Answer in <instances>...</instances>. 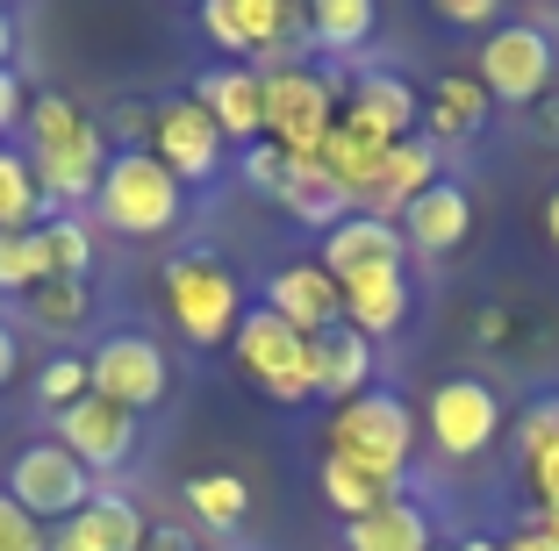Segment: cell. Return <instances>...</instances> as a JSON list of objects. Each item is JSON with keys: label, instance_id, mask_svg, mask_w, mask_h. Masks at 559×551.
Segmentation results:
<instances>
[{"label": "cell", "instance_id": "obj_40", "mask_svg": "<svg viewBox=\"0 0 559 551\" xmlns=\"http://www.w3.org/2000/svg\"><path fill=\"white\" fill-rule=\"evenodd\" d=\"M438 15L460 22V29H495V22H502V8H495V0H438Z\"/></svg>", "mask_w": 559, "mask_h": 551}, {"label": "cell", "instance_id": "obj_8", "mask_svg": "<svg viewBox=\"0 0 559 551\" xmlns=\"http://www.w3.org/2000/svg\"><path fill=\"white\" fill-rule=\"evenodd\" d=\"M474 58H480L474 80L488 86V100H510V108L545 100V86H552V72H559V50L538 22H495Z\"/></svg>", "mask_w": 559, "mask_h": 551}, {"label": "cell", "instance_id": "obj_44", "mask_svg": "<svg viewBox=\"0 0 559 551\" xmlns=\"http://www.w3.org/2000/svg\"><path fill=\"white\" fill-rule=\"evenodd\" d=\"M0 72H15V15L0 8Z\"/></svg>", "mask_w": 559, "mask_h": 551}, {"label": "cell", "instance_id": "obj_31", "mask_svg": "<svg viewBox=\"0 0 559 551\" xmlns=\"http://www.w3.org/2000/svg\"><path fill=\"white\" fill-rule=\"evenodd\" d=\"M44 215H50V208H44V194H36L29 158L0 144V229H36Z\"/></svg>", "mask_w": 559, "mask_h": 551}, {"label": "cell", "instance_id": "obj_15", "mask_svg": "<svg viewBox=\"0 0 559 551\" xmlns=\"http://www.w3.org/2000/svg\"><path fill=\"white\" fill-rule=\"evenodd\" d=\"M194 108L209 115L230 144H259L265 136V80L251 65H209L194 80Z\"/></svg>", "mask_w": 559, "mask_h": 551}, {"label": "cell", "instance_id": "obj_20", "mask_svg": "<svg viewBox=\"0 0 559 551\" xmlns=\"http://www.w3.org/2000/svg\"><path fill=\"white\" fill-rule=\"evenodd\" d=\"M373 387V337H359L352 323L323 330L316 337V402H359V394Z\"/></svg>", "mask_w": 559, "mask_h": 551}, {"label": "cell", "instance_id": "obj_41", "mask_svg": "<svg viewBox=\"0 0 559 551\" xmlns=\"http://www.w3.org/2000/svg\"><path fill=\"white\" fill-rule=\"evenodd\" d=\"M502 551H559V537H545L538 523H524V530H516V537H510Z\"/></svg>", "mask_w": 559, "mask_h": 551}, {"label": "cell", "instance_id": "obj_5", "mask_svg": "<svg viewBox=\"0 0 559 551\" xmlns=\"http://www.w3.org/2000/svg\"><path fill=\"white\" fill-rule=\"evenodd\" d=\"M230 351H237L245 380L265 394V402H280V408H309L316 402V337L287 330L273 309H245Z\"/></svg>", "mask_w": 559, "mask_h": 551}, {"label": "cell", "instance_id": "obj_10", "mask_svg": "<svg viewBox=\"0 0 559 551\" xmlns=\"http://www.w3.org/2000/svg\"><path fill=\"white\" fill-rule=\"evenodd\" d=\"M424 430H430V444H438L444 458H480L495 438H502V394H495L488 380H474V373H452V380L430 387Z\"/></svg>", "mask_w": 559, "mask_h": 551}, {"label": "cell", "instance_id": "obj_1", "mask_svg": "<svg viewBox=\"0 0 559 551\" xmlns=\"http://www.w3.org/2000/svg\"><path fill=\"white\" fill-rule=\"evenodd\" d=\"M29 172H36V194L44 208H80V201L100 194V172H108V144H100V122L80 115L66 94H44L29 100Z\"/></svg>", "mask_w": 559, "mask_h": 551}, {"label": "cell", "instance_id": "obj_27", "mask_svg": "<svg viewBox=\"0 0 559 551\" xmlns=\"http://www.w3.org/2000/svg\"><path fill=\"white\" fill-rule=\"evenodd\" d=\"M36 259H44V279H86L94 273V229L80 215H44L36 223Z\"/></svg>", "mask_w": 559, "mask_h": 551}, {"label": "cell", "instance_id": "obj_37", "mask_svg": "<svg viewBox=\"0 0 559 551\" xmlns=\"http://www.w3.org/2000/svg\"><path fill=\"white\" fill-rule=\"evenodd\" d=\"M545 444H559V394H545V402H531L516 416V458L545 452Z\"/></svg>", "mask_w": 559, "mask_h": 551}, {"label": "cell", "instance_id": "obj_18", "mask_svg": "<svg viewBox=\"0 0 559 551\" xmlns=\"http://www.w3.org/2000/svg\"><path fill=\"white\" fill-rule=\"evenodd\" d=\"M337 287H345V323L359 337H395L409 323V265H373V273H352Z\"/></svg>", "mask_w": 559, "mask_h": 551}, {"label": "cell", "instance_id": "obj_34", "mask_svg": "<svg viewBox=\"0 0 559 551\" xmlns=\"http://www.w3.org/2000/svg\"><path fill=\"white\" fill-rule=\"evenodd\" d=\"M237 172H245L251 194L280 201V179H287V151L273 144V136H259V144H245V158H237Z\"/></svg>", "mask_w": 559, "mask_h": 551}, {"label": "cell", "instance_id": "obj_17", "mask_svg": "<svg viewBox=\"0 0 559 551\" xmlns=\"http://www.w3.org/2000/svg\"><path fill=\"white\" fill-rule=\"evenodd\" d=\"M466 237H474V194H466L460 179H438L430 194H416L409 208H402V243H416L430 259L460 251Z\"/></svg>", "mask_w": 559, "mask_h": 551}, {"label": "cell", "instance_id": "obj_49", "mask_svg": "<svg viewBox=\"0 0 559 551\" xmlns=\"http://www.w3.org/2000/svg\"><path fill=\"white\" fill-rule=\"evenodd\" d=\"M438 551H460V544H438Z\"/></svg>", "mask_w": 559, "mask_h": 551}, {"label": "cell", "instance_id": "obj_11", "mask_svg": "<svg viewBox=\"0 0 559 551\" xmlns=\"http://www.w3.org/2000/svg\"><path fill=\"white\" fill-rule=\"evenodd\" d=\"M337 122L395 151L402 136H416V122H424V94H416L402 72H388V65H373V58H359V65L345 72V108H337Z\"/></svg>", "mask_w": 559, "mask_h": 551}, {"label": "cell", "instance_id": "obj_13", "mask_svg": "<svg viewBox=\"0 0 559 551\" xmlns=\"http://www.w3.org/2000/svg\"><path fill=\"white\" fill-rule=\"evenodd\" d=\"M58 444H66L86 472H116V466L136 458V416L116 408V402H100V394H86V402H72L66 416H58Z\"/></svg>", "mask_w": 559, "mask_h": 551}, {"label": "cell", "instance_id": "obj_6", "mask_svg": "<svg viewBox=\"0 0 559 551\" xmlns=\"http://www.w3.org/2000/svg\"><path fill=\"white\" fill-rule=\"evenodd\" d=\"M259 80H265V136L287 158L323 151V136L337 130V108H345V72L280 65V72H259Z\"/></svg>", "mask_w": 559, "mask_h": 551}, {"label": "cell", "instance_id": "obj_36", "mask_svg": "<svg viewBox=\"0 0 559 551\" xmlns=\"http://www.w3.org/2000/svg\"><path fill=\"white\" fill-rule=\"evenodd\" d=\"M0 551H50V530L0 487Z\"/></svg>", "mask_w": 559, "mask_h": 551}, {"label": "cell", "instance_id": "obj_21", "mask_svg": "<svg viewBox=\"0 0 559 551\" xmlns=\"http://www.w3.org/2000/svg\"><path fill=\"white\" fill-rule=\"evenodd\" d=\"M280 208L295 215L301 229H337L352 215V201H345V187L330 179V165H323V151H309V158H287V179H280Z\"/></svg>", "mask_w": 559, "mask_h": 551}, {"label": "cell", "instance_id": "obj_22", "mask_svg": "<svg viewBox=\"0 0 559 551\" xmlns=\"http://www.w3.org/2000/svg\"><path fill=\"white\" fill-rule=\"evenodd\" d=\"M438 144H430L424 130L402 136L395 151H388V172H380V194H373V215H388V223H402V208H409L416 194H430L438 187Z\"/></svg>", "mask_w": 559, "mask_h": 551}, {"label": "cell", "instance_id": "obj_16", "mask_svg": "<svg viewBox=\"0 0 559 551\" xmlns=\"http://www.w3.org/2000/svg\"><path fill=\"white\" fill-rule=\"evenodd\" d=\"M409 259V243H402V223H388V215H373V208H359V215H345V223L323 237V273L330 279H352V273H373V265H402Z\"/></svg>", "mask_w": 559, "mask_h": 551}, {"label": "cell", "instance_id": "obj_25", "mask_svg": "<svg viewBox=\"0 0 559 551\" xmlns=\"http://www.w3.org/2000/svg\"><path fill=\"white\" fill-rule=\"evenodd\" d=\"M323 165H330V179L345 187V201H373L380 194V172H388V144H373V136H359V130H337L323 136Z\"/></svg>", "mask_w": 559, "mask_h": 551}, {"label": "cell", "instance_id": "obj_45", "mask_svg": "<svg viewBox=\"0 0 559 551\" xmlns=\"http://www.w3.org/2000/svg\"><path fill=\"white\" fill-rule=\"evenodd\" d=\"M144 551H194V544H187V530H151Z\"/></svg>", "mask_w": 559, "mask_h": 551}, {"label": "cell", "instance_id": "obj_39", "mask_svg": "<svg viewBox=\"0 0 559 551\" xmlns=\"http://www.w3.org/2000/svg\"><path fill=\"white\" fill-rule=\"evenodd\" d=\"M22 122H29V86H22V72H0V136Z\"/></svg>", "mask_w": 559, "mask_h": 551}, {"label": "cell", "instance_id": "obj_48", "mask_svg": "<svg viewBox=\"0 0 559 551\" xmlns=\"http://www.w3.org/2000/svg\"><path fill=\"white\" fill-rule=\"evenodd\" d=\"M460 551H502V544H495V537H466Z\"/></svg>", "mask_w": 559, "mask_h": 551}, {"label": "cell", "instance_id": "obj_19", "mask_svg": "<svg viewBox=\"0 0 559 551\" xmlns=\"http://www.w3.org/2000/svg\"><path fill=\"white\" fill-rule=\"evenodd\" d=\"M488 115H495V100L474 72H438L424 94V136L430 144H466V136L488 130Z\"/></svg>", "mask_w": 559, "mask_h": 551}, {"label": "cell", "instance_id": "obj_7", "mask_svg": "<svg viewBox=\"0 0 559 551\" xmlns=\"http://www.w3.org/2000/svg\"><path fill=\"white\" fill-rule=\"evenodd\" d=\"M86 387H94L100 402L130 408V416L158 408L165 394H173V366H165V344L151 337V330H108V337L86 351Z\"/></svg>", "mask_w": 559, "mask_h": 551}, {"label": "cell", "instance_id": "obj_33", "mask_svg": "<svg viewBox=\"0 0 559 551\" xmlns=\"http://www.w3.org/2000/svg\"><path fill=\"white\" fill-rule=\"evenodd\" d=\"M44 287V259H36V229H0V294Z\"/></svg>", "mask_w": 559, "mask_h": 551}, {"label": "cell", "instance_id": "obj_2", "mask_svg": "<svg viewBox=\"0 0 559 551\" xmlns=\"http://www.w3.org/2000/svg\"><path fill=\"white\" fill-rule=\"evenodd\" d=\"M409 444H416L409 402H395V394H380V387H366L359 402H345L323 430V452L337 458V466H359L366 480L395 487V494H402V472H409Z\"/></svg>", "mask_w": 559, "mask_h": 551}, {"label": "cell", "instance_id": "obj_23", "mask_svg": "<svg viewBox=\"0 0 559 551\" xmlns=\"http://www.w3.org/2000/svg\"><path fill=\"white\" fill-rule=\"evenodd\" d=\"M72 530H80L86 551H144L151 544L144 508H136L130 494H116V487H94V502L72 516Z\"/></svg>", "mask_w": 559, "mask_h": 551}, {"label": "cell", "instance_id": "obj_32", "mask_svg": "<svg viewBox=\"0 0 559 551\" xmlns=\"http://www.w3.org/2000/svg\"><path fill=\"white\" fill-rule=\"evenodd\" d=\"M86 358L80 351H50L44 366H36V408H50V416H66L72 402H86Z\"/></svg>", "mask_w": 559, "mask_h": 551}, {"label": "cell", "instance_id": "obj_3", "mask_svg": "<svg viewBox=\"0 0 559 551\" xmlns=\"http://www.w3.org/2000/svg\"><path fill=\"white\" fill-rule=\"evenodd\" d=\"M165 315H173V330H180L187 344H201V351H215V344H230L237 323H245V287H237V273L215 251H180V259H165Z\"/></svg>", "mask_w": 559, "mask_h": 551}, {"label": "cell", "instance_id": "obj_14", "mask_svg": "<svg viewBox=\"0 0 559 551\" xmlns=\"http://www.w3.org/2000/svg\"><path fill=\"white\" fill-rule=\"evenodd\" d=\"M259 309H273L287 330H301V337H323V330H337L345 323V287L323 273L316 259H301V265H280L273 279H265V301Z\"/></svg>", "mask_w": 559, "mask_h": 551}, {"label": "cell", "instance_id": "obj_38", "mask_svg": "<svg viewBox=\"0 0 559 551\" xmlns=\"http://www.w3.org/2000/svg\"><path fill=\"white\" fill-rule=\"evenodd\" d=\"M524 480H531V494H538V508L559 502V444H545V452L524 458Z\"/></svg>", "mask_w": 559, "mask_h": 551}, {"label": "cell", "instance_id": "obj_28", "mask_svg": "<svg viewBox=\"0 0 559 551\" xmlns=\"http://www.w3.org/2000/svg\"><path fill=\"white\" fill-rule=\"evenodd\" d=\"M22 315H29L36 330H50V337H72V330H86V315H94V287H86V279H44V287L22 294Z\"/></svg>", "mask_w": 559, "mask_h": 551}, {"label": "cell", "instance_id": "obj_29", "mask_svg": "<svg viewBox=\"0 0 559 551\" xmlns=\"http://www.w3.org/2000/svg\"><path fill=\"white\" fill-rule=\"evenodd\" d=\"M316 494H323L330 516H345V523H359V516H373V508L395 502V487L366 480L359 466H337V458H323V472H316Z\"/></svg>", "mask_w": 559, "mask_h": 551}, {"label": "cell", "instance_id": "obj_43", "mask_svg": "<svg viewBox=\"0 0 559 551\" xmlns=\"http://www.w3.org/2000/svg\"><path fill=\"white\" fill-rule=\"evenodd\" d=\"M15 366H22V344H15V330L0 323V387H8V380H15Z\"/></svg>", "mask_w": 559, "mask_h": 551}, {"label": "cell", "instance_id": "obj_12", "mask_svg": "<svg viewBox=\"0 0 559 551\" xmlns=\"http://www.w3.org/2000/svg\"><path fill=\"white\" fill-rule=\"evenodd\" d=\"M223 151H230V136L194 108V94L151 100V158L180 179V187H209L223 172Z\"/></svg>", "mask_w": 559, "mask_h": 551}, {"label": "cell", "instance_id": "obj_9", "mask_svg": "<svg viewBox=\"0 0 559 551\" xmlns=\"http://www.w3.org/2000/svg\"><path fill=\"white\" fill-rule=\"evenodd\" d=\"M8 494H15V502L50 530V516L72 523L86 502H94V472H86L58 438H44V444H22V452H15V466H8Z\"/></svg>", "mask_w": 559, "mask_h": 551}, {"label": "cell", "instance_id": "obj_24", "mask_svg": "<svg viewBox=\"0 0 559 551\" xmlns=\"http://www.w3.org/2000/svg\"><path fill=\"white\" fill-rule=\"evenodd\" d=\"M345 551H438V544H430V516L395 494L388 508L345 523Z\"/></svg>", "mask_w": 559, "mask_h": 551}, {"label": "cell", "instance_id": "obj_42", "mask_svg": "<svg viewBox=\"0 0 559 551\" xmlns=\"http://www.w3.org/2000/svg\"><path fill=\"white\" fill-rule=\"evenodd\" d=\"M474 330H480V344H502V337H510V315H502V309H480Z\"/></svg>", "mask_w": 559, "mask_h": 551}, {"label": "cell", "instance_id": "obj_46", "mask_svg": "<svg viewBox=\"0 0 559 551\" xmlns=\"http://www.w3.org/2000/svg\"><path fill=\"white\" fill-rule=\"evenodd\" d=\"M50 551H86V544H80V530H72V523H50Z\"/></svg>", "mask_w": 559, "mask_h": 551}, {"label": "cell", "instance_id": "obj_30", "mask_svg": "<svg viewBox=\"0 0 559 551\" xmlns=\"http://www.w3.org/2000/svg\"><path fill=\"white\" fill-rule=\"evenodd\" d=\"M187 508H194L209 530H237V523L251 516V487L237 480V472H194V480H187Z\"/></svg>", "mask_w": 559, "mask_h": 551}, {"label": "cell", "instance_id": "obj_26", "mask_svg": "<svg viewBox=\"0 0 559 551\" xmlns=\"http://www.w3.org/2000/svg\"><path fill=\"white\" fill-rule=\"evenodd\" d=\"M373 0H316L309 8V44L323 58H352L359 65V50L373 44Z\"/></svg>", "mask_w": 559, "mask_h": 551}, {"label": "cell", "instance_id": "obj_4", "mask_svg": "<svg viewBox=\"0 0 559 551\" xmlns=\"http://www.w3.org/2000/svg\"><path fill=\"white\" fill-rule=\"evenodd\" d=\"M180 201H187V187L151 151H108V172H100V194H94L100 229H116V237H165L180 223Z\"/></svg>", "mask_w": 559, "mask_h": 551}, {"label": "cell", "instance_id": "obj_35", "mask_svg": "<svg viewBox=\"0 0 559 551\" xmlns=\"http://www.w3.org/2000/svg\"><path fill=\"white\" fill-rule=\"evenodd\" d=\"M194 22H201V36H209L230 65H251V44H245V29H237V8H230V0H201Z\"/></svg>", "mask_w": 559, "mask_h": 551}, {"label": "cell", "instance_id": "obj_47", "mask_svg": "<svg viewBox=\"0 0 559 551\" xmlns=\"http://www.w3.org/2000/svg\"><path fill=\"white\" fill-rule=\"evenodd\" d=\"M545 243H552V251H559V187H552V194H545Z\"/></svg>", "mask_w": 559, "mask_h": 551}]
</instances>
